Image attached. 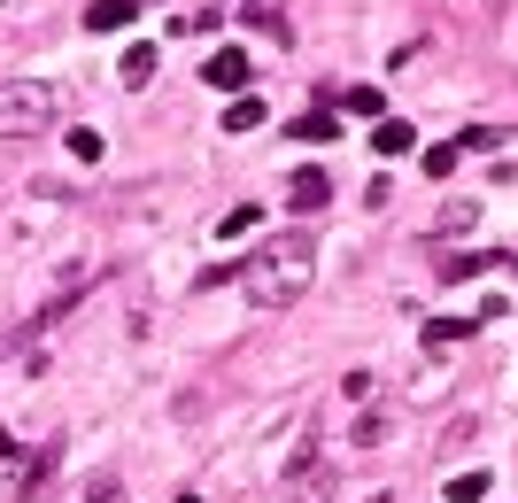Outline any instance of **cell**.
<instances>
[{
	"label": "cell",
	"instance_id": "obj_1",
	"mask_svg": "<svg viewBox=\"0 0 518 503\" xmlns=\"http://www.w3.org/2000/svg\"><path fill=\"white\" fill-rule=\"evenodd\" d=\"M240 279H248V302L256 310H287V302L310 295V279H317V240L310 233H271L240 264Z\"/></svg>",
	"mask_w": 518,
	"mask_h": 503
},
{
	"label": "cell",
	"instance_id": "obj_2",
	"mask_svg": "<svg viewBox=\"0 0 518 503\" xmlns=\"http://www.w3.org/2000/svg\"><path fill=\"white\" fill-rule=\"evenodd\" d=\"M62 124V86L55 78H8L0 86V140H39Z\"/></svg>",
	"mask_w": 518,
	"mask_h": 503
},
{
	"label": "cell",
	"instance_id": "obj_3",
	"mask_svg": "<svg viewBox=\"0 0 518 503\" xmlns=\"http://www.w3.org/2000/svg\"><path fill=\"white\" fill-rule=\"evenodd\" d=\"M287 202L294 209H325V202H333V178L317 171V163H302V171L287 178Z\"/></svg>",
	"mask_w": 518,
	"mask_h": 503
},
{
	"label": "cell",
	"instance_id": "obj_4",
	"mask_svg": "<svg viewBox=\"0 0 518 503\" xmlns=\"http://www.w3.org/2000/svg\"><path fill=\"white\" fill-rule=\"evenodd\" d=\"M202 78H209V86H225V93H232V86H248V55H240V47H217Z\"/></svg>",
	"mask_w": 518,
	"mask_h": 503
},
{
	"label": "cell",
	"instance_id": "obj_5",
	"mask_svg": "<svg viewBox=\"0 0 518 503\" xmlns=\"http://www.w3.org/2000/svg\"><path fill=\"white\" fill-rule=\"evenodd\" d=\"M116 78H124V86H147V78H155V47H124V62H116Z\"/></svg>",
	"mask_w": 518,
	"mask_h": 503
},
{
	"label": "cell",
	"instance_id": "obj_6",
	"mask_svg": "<svg viewBox=\"0 0 518 503\" xmlns=\"http://www.w3.org/2000/svg\"><path fill=\"white\" fill-rule=\"evenodd\" d=\"M124 24H140V8H132V0H101V8L86 16V31H124Z\"/></svg>",
	"mask_w": 518,
	"mask_h": 503
},
{
	"label": "cell",
	"instance_id": "obj_7",
	"mask_svg": "<svg viewBox=\"0 0 518 503\" xmlns=\"http://www.w3.org/2000/svg\"><path fill=\"white\" fill-rule=\"evenodd\" d=\"M464 333H480V326H472V318H433V326H426V349L441 356V349H457Z\"/></svg>",
	"mask_w": 518,
	"mask_h": 503
},
{
	"label": "cell",
	"instance_id": "obj_8",
	"mask_svg": "<svg viewBox=\"0 0 518 503\" xmlns=\"http://www.w3.org/2000/svg\"><path fill=\"white\" fill-rule=\"evenodd\" d=\"M372 148H379V155H403V148H418V140H410V124H403V117H379Z\"/></svg>",
	"mask_w": 518,
	"mask_h": 503
},
{
	"label": "cell",
	"instance_id": "obj_9",
	"mask_svg": "<svg viewBox=\"0 0 518 503\" xmlns=\"http://www.w3.org/2000/svg\"><path fill=\"white\" fill-rule=\"evenodd\" d=\"M488 488H495V480L480 473V465H472V473H457V480H449V503H488Z\"/></svg>",
	"mask_w": 518,
	"mask_h": 503
},
{
	"label": "cell",
	"instance_id": "obj_10",
	"mask_svg": "<svg viewBox=\"0 0 518 503\" xmlns=\"http://www.w3.org/2000/svg\"><path fill=\"white\" fill-rule=\"evenodd\" d=\"M256 124H263V101H256V93H240V101L225 109V132H256Z\"/></svg>",
	"mask_w": 518,
	"mask_h": 503
},
{
	"label": "cell",
	"instance_id": "obj_11",
	"mask_svg": "<svg viewBox=\"0 0 518 503\" xmlns=\"http://www.w3.org/2000/svg\"><path fill=\"white\" fill-rule=\"evenodd\" d=\"M341 101L356 109V117H387V101H379V86H348Z\"/></svg>",
	"mask_w": 518,
	"mask_h": 503
},
{
	"label": "cell",
	"instance_id": "obj_12",
	"mask_svg": "<svg viewBox=\"0 0 518 503\" xmlns=\"http://www.w3.org/2000/svg\"><path fill=\"white\" fill-rule=\"evenodd\" d=\"M256 217H263L256 202H240V209H225V225H217V233H225V240H240V233H256Z\"/></svg>",
	"mask_w": 518,
	"mask_h": 503
},
{
	"label": "cell",
	"instance_id": "obj_13",
	"mask_svg": "<svg viewBox=\"0 0 518 503\" xmlns=\"http://www.w3.org/2000/svg\"><path fill=\"white\" fill-rule=\"evenodd\" d=\"M70 155H78V163H101L109 148H101V132H93V124H78V132H70Z\"/></svg>",
	"mask_w": 518,
	"mask_h": 503
},
{
	"label": "cell",
	"instance_id": "obj_14",
	"mask_svg": "<svg viewBox=\"0 0 518 503\" xmlns=\"http://www.w3.org/2000/svg\"><path fill=\"white\" fill-rule=\"evenodd\" d=\"M294 132H302V140H333V109H317V117H302Z\"/></svg>",
	"mask_w": 518,
	"mask_h": 503
},
{
	"label": "cell",
	"instance_id": "obj_15",
	"mask_svg": "<svg viewBox=\"0 0 518 503\" xmlns=\"http://www.w3.org/2000/svg\"><path fill=\"white\" fill-rule=\"evenodd\" d=\"M472 217H480L472 202H449V217H441V233H472Z\"/></svg>",
	"mask_w": 518,
	"mask_h": 503
}]
</instances>
